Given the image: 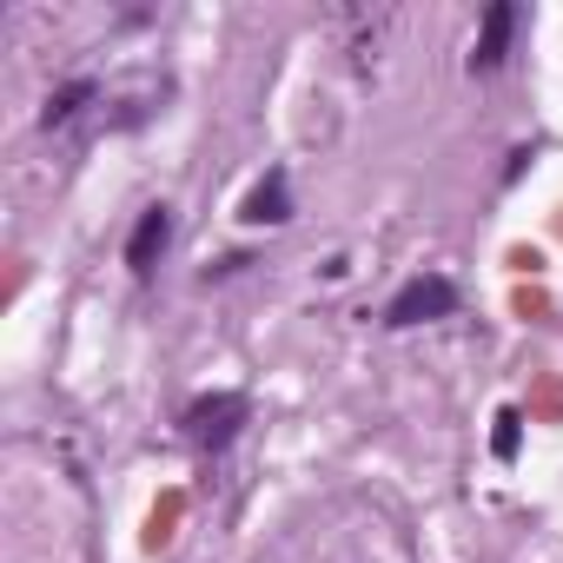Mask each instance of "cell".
Segmentation results:
<instances>
[{"label": "cell", "instance_id": "obj_1", "mask_svg": "<svg viewBox=\"0 0 563 563\" xmlns=\"http://www.w3.org/2000/svg\"><path fill=\"white\" fill-rule=\"evenodd\" d=\"M451 312H457V286H451L444 272H418V278H405V286L391 292L385 325L411 332V325H431V319H451Z\"/></svg>", "mask_w": 563, "mask_h": 563}, {"label": "cell", "instance_id": "obj_2", "mask_svg": "<svg viewBox=\"0 0 563 563\" xmlns=\"http://www.w3.org/2000/svg\"><path fill=\"white\" fill-rule=\"evenodd\" d=\"M245 418H252V405H245L239 391L192 398V405H186V444H192V451H206V457H219V451L245 431Z\"/></svg>", "mask_w": 563, "mask_h": 563}, {"label": "cell", "instance_id": "obj_3", "mask_svg": "<svg viewBox=\"0 0 563 563\" xmlns=\"http://www.w3.org/2000/svg\"><path fill=\"white\" fill-rule=\"evenodd\" d=\"M166 245H173V206H146L140 225H133V239H126V272L146 278L166 258Z\"/></svg>", "mask_w": 563, "mask_h": 563}, {"label": "cell", "instance_id": "obj_4", "mask_svg": "<svg viewBox=\"0 0 563 563\" xmlns=\"http://www.w3.org/2000/svg\"><path fill=\"white\" fill-rule=\"evenodd\" d=\"M510 34H517V8L510 0H490L484 8V27H477V47H471V74H497L504 67V54H510Z\"/></svg>", "mask_w": 563, "mask_h": 563}, {"label": "cell", "instance_id": "obj_5", "mask_svg": "<svg viewBox=\"0 0 563 563\" xmlns=\"http://www.w3.org/2000/svg\"><path fill=\"white\" fill-rule=\"evenodd\" d=\"M245 225H286L292 219V179H286V166H272L252 192H245V212H239Z\"/></svg>", "mask_w": 563, "mask_h": 563}, {"label": "cell", "instance_id": "obj_6", "mask_svg": "<svg viewBox=\"0 0 563 563\" xmlns=\"http://www.w3.org/2000/svg\"><path fill=\"white\" fill-rule=\"evenodd\" d=\"M87 100H100V80H67L60 93H47V107H41V126H47V133H54V126H74Z\"/></svg>", "mask_w": 563, "mask_h": 563}, {"label": "cell", "instance_id": "obj_7", "mask_svg": "<svg viewBox=\"0 0 563 563\" xmlns=\"http://www.w3.org/2000/svg\"><path fill=\"white\" fill-rule=\"evenodd\" d=\"M517 444H523V418H517V411L504 405V411H497V431H490V451H497V457L510 464V457H517Z\"/></svg>", "mask_w": 563, "mask_h": 563}]
</instances>
